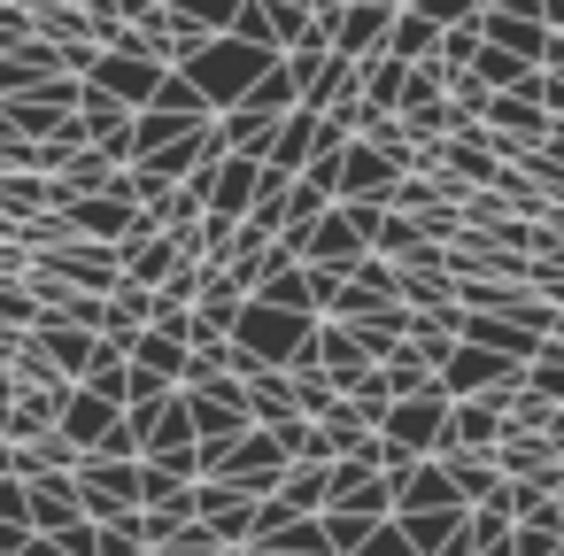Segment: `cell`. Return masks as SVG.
Returning <instances> with one entry per match:
<instances>
[{"mask_svg":"<svg viewBox=\"0 0 564 556\" xmlns=\"http://www.w3.org/2000/svg\"><path fill=\"white\" fill-rule=\"evenodd\" d=\"M271 63H279V55H263V47H248V40H232V32H225V40H202V47L178 63V78L202 94V109H209V117H225V109H240V94H248Z\"/></svg>","mask_w":564,"mask_h":556,"instance_id":"6da1fadb","label":"cell"},{"mask_svg":"<svg viewBox=\"0 0 564 556\" xmlns=\"http://www.w3.org/2000/svg\"><path fill=\"white\" fill-rule=\"evenodd\" d=\"M310 340H317V317L263 309V302H248V309H240V325H232V348H248L263 371H294V363L310 356Z\"/></svg>","mask_w":564,"mask_h":556,"instance_id":"7a4b0ae2","label":"cell"},{"mask_svg":"<svg viewBox=\"0 0 564 556\" xmlns=\"http://www.w3.org/2000/svg\"><path fill=\"white\" fill-rule=\"evenodd\" d=\"M379 440H387V448H402L410 464L441 456V448H448V394H441V386H425V394L394 402V410L379 417Z\"/></svg>","mask_w":564,"mask_h":556,"instance_id":"3957f363","label":"cell"},{"mask_svg":"<svg viewBox=\"0 0 564 556\" xmlns=\"http://www.w3.org/2000/svg\"><path fill=\"white\" fill-rule=\"evenodd\" d=\"M32 271H47L55 286L70 294H117V248H94V240H63V248H40Z\"/></svg>","mask_w":564,"mask_h":556,"instance_id":"277c9868","label":"cell"},{"mask_svg":"<svg viewBox=\"0 0 564 556\" xmlns=\"http://www.w3.org/2000/svg\"><path fill=\"white\" fill-rule=\"evenodd\" d=\"M209 479H225V487H240V494H256V502H263V494L286 479V456H279V440L256 425V433H240V440L209 464Z\"/></svg>","mask_w":564,"mask_h":556,"instance_id":"5b68a950","label":"cell"},{"mask_svg":"<svg viewBox=\"0 0 564 556\" xmlns=\"http://www.w3.org/2000/svg\"><path fill=\"white\" fill-rule=\"evenodd\" d=\"M163 78H171L163 63H148V55H132V47H101V63H94V78H86V86H101L109 101H124V109L140 117V109L155 101V86H163Z\"/></svg>","mask_w":564,"mask_h":556,"instance_id":"8992f818","label":"cell"},{"mask_svg":"<svg viewBox=\"0 0 564 556\" xmlns=\"http://www.w3.org/2000/svg\"><path fill=\"white\" fill-rule=\"evenodd\" d=\"M518 371H525V363H502L495 348L456 340V348H448V363L433 371V386H441L448 402H471V394H495V386H502V379H518Z\"/></svg>","mask_w":564,"mask_h":556,"instance_id":"52a82bcc","label":"cell"},{"mask_svg":"<svg viewBox=\"0 0 564 556\" xmlns=\"http://www.w3.org/2000/svg\"><path fill=\"white\" fill-rule=\"evenodd\" d=\"M124 425V410L117 402H101V394H86V386H70V402H63V417H55V433L78 448V464L86 456H101V440Z\"/></svg>","mask_w":564,"mask_h":556,"instance_id":"ba28073f","label":"cell"},{"mask_svg":"<svg viewBox=\"0 0 564 556\" xmlns=\"http://www.w3.org/2000/svg\"><path fill=\"white\" fill-rule=\"evenodd\" d=\"M24 517H32V533H63V525H78L86 517V502H78V479L70 471H40V479H24Z\"/></svg>","mask_w":564,"mask_h":556,"instance_id":"9c48e42d","label":"cell"},{"mask_svg":"<svg viewBox=\"0 0 564 556\" xmlns=\"http://www.w3.org/2000/svg\"><path fill=\"white\" fill-rule=\"evenodd\" d=\"M495 471H502V479H518V487H541L549 502H556V479H564V464L549 456V440H541V433H502Z\"/></svg>","mask_w":564,"mask_h":556,"instance_id":"30bf717a","label":"cell"},{"mask_svg":"<svg viewBox=\"0 0 564 556\" xmlns=\"http://www.w3.org/2000/svg\"><path fill=\"white\" fill-rule=\"evenodd\" d=\"M55 78H63V55H55L47 40H24V47L0 55V101H32V94H47Z\"/></svg>","mask_w":564,"mask_h":556,"instance_id":"8fae6325","label":"cell"},{"mask_svg":"<svg viewBox=\"0 0 564 556\" xmlns=\"http://www.w3.org/2000/svg\"><path fill=\"white\" fill-rule=\"evenodd\" d=\"M394 186H402V171L387 163V155H371L364 140H348V155H340V201H394Z\"/></svg>","mask_w":564,"mask_h":556,"instance_id":"7c38bea8","label":"cell"},{"mask_svg":"<svg viewBox=\"0 0 564 556\" xmlns=\"http://www.w3.org/2000/svg\"><path fill=\"white\" fill-rule=\"evenodd\" d=\"M310 356H317V371H325V386H333V394H356V386H364V371H371V356L348 340V325H325V317H317Z\"/></svg>","mask_w":564,"mask_h":556,"instance_id":"4fadbf2b","label":"cell"},{"mask_svg":"<svg viewBox=\"0 0 564 556\" xmlns=\"http://www.w3.org/2000/svg\"><path fill=\"white\" fill-rule=\"evenodd\" d=\"M178 255H186V248H178V232H155V240H117V279L155 294V286L171 279V263H178Z\"/></svg>","mask_w":564,"mask_h":556,"instance_id":"5bb4252c","label":"cell"},{"mask_svg":"<svg viewBox=\"0 0 564 556\" xmlns=\"http://www.w3.org/2000/svg\"><path fill=\"white\" fill-rule=\"evenodd\" d=\"M425 510H464L456 502V487H448V471L425 456V464H410L402 479H394V517H425Z\"/></svg>","mask_w":564,"mask_h":556,"instance_id":"9a60e30c","label":"cell"},{"mask_svg":"<svg viewBox=\"0 0 564 556\" xmlns=\"http://www.w3.org/2000/svg\"><path fill=\"white\" fill-rule=\"evenodd\" d=\"M32 217H55V178L47 171H0V225H32Z\"/></svg>","mask_w":564,"mask_h":556,"instance_id":"2e32d148","label":"cell"},{"mask_svg":"<svg viewBox=\"0 0 564 556\" xmlns=\"http://www.w3.org/2000/svg\"><path fill=\"white\" fill-rule=\"evenodd\" d=\"M387 24H394V9L348 0V9H340V32H333V55H340V63H364V55H379V47H387Z\"/></svg>","mask_w":564,"mask_h":556,"instance_id":"e0dca14e","label":"cell"},{"mask_svg":"<svg viewBox=\"0 0 564 556\" xmlns=\"http://www.w3.org/2000/svg\"><path fill=\"white\" fill-rule=\"evenodd\" d=\"M317 140H325V117L317 109H294L279 132H271V155H263V171H279V178H294L310 155H317Z\"/></svg>","mask_w":564,"mask_h":556,"instance_id":"ac0fdd59","label":"cell"},{"mask_svg":"<svg viewBox=\"0 0 564 556\" xmlns=\"http://www.w3.org/2000/svg\"><path fill=\"white\" fill-rule=\"evenodd\" d=\"M32 340H40V356L55 363V379H70V386L86 379V363H94V348H101L94 332H78V325H55V317H40V325H32Z\"/></svg>","mask_w":564,"mask_h":556,"instance_id":"d6986e66","label":"cell"},{"mask_svg":"<svg viewBox=\"0 0 564 556\" xmlns=\"http://www.w3.org/2000/svg\"><path fill=\"white\" fill-rule=\"evenodd\" d=\"M333 325V317H325ZM402 332H410V309L402 302H387V309H364V317H348V340L371 356V363H387L394 348H402Z\"/></svg>","mask_w":564,"mask_h":556,"instance_id":"ffe728a7","label":"cell"},{"mask_svg":"<svg viewBox=\"0 0 564 556\" xmlns=\"http://www.w3.org/2000/svg\"><path fill=\"white\" fill-rule=\"evenodd\" d=\"M240 394H248V417L271 433V425H286V417H302L294 410V379L286 371H256V379H240Z\"/></svg>","mask_w":564,"mask_h":556,"instance_id":"44dd1931","label":"cell"},{"mask_svg":"<svg viewBox=\"0 0 564 556\" xmlns=\"http://www.w3.org/2000/svg\"><path fill=\"white\" fill-rule=\"evenodd\" d=\"M433 464L448 471V487H456V502H464V510H479V502L495 494V479H502V471H495V456H464V448H448V456H433Z\"/></svg>","mask_w":564,"mask_h":556,"instance_id":"7402d4cb","label":"cell"},{"mask_svg":"<svg viewBox=\"0 0 564 556\" xmlns=\"http://www.w3.org/2000/svg\"><path fill=\"white\" fill-rule=\"evenodd\" d=\"M387 55L417 70V63H433V55H441V32H433L417 9H394V24H387Z\"/></svg>","mask_w":564,"mask_h":556,"instance_id":"603a6c76","label":"cell"},{"mask_svg":"<svg viewBox=\"0 0 564 556\" xmlns=\"http://www.w3.org/2000/svg\"><path fill=\"white\" fill-rule=\"evenodd\" d=\"M271 502H286V517H325V464H286Z\"/></svg>","mask_w":564,"mask_h":556,"instance_id":"cb8c5ba5","label":"cell"},{"mask_svg":"<svg viewBox=\"0 0 564 556\" xmlns=\"http://www.w3.org/2000/svg\"><path fill=\"white\" fill-rule=\"evenodd\" d=\"M240 309H248V294H240L225 271H209V286H202V302H194V325H209V332H225V340H232Z\"/></svg>","mask_w":564,"mask_h":556,"instance_id":"d4e9b609","label":"cell"},{"mask_svg":"<svg viewBox=\"0 0 564 556\" xmlns=\"http://www.w3.org/2000/svg\"><path fill=\"white\" fill-rule=\"evenodd\" d=\"M78 386H86V394H101V402H117V410H124V402H132V363H124V348H109V340H101V348H94V363H86V379H78Z\"/></svg>","mask_w":564,"mask_h":556,"instance_id":"484cf974","label":"cell"},{"mask_svg":"<svg viewBox=\"0 0 564 556\" xmlns=\"http://www.w3.org/2000/svg\"><path fill=\"white\" fill-rule=\"evenodd\" d=\"M387 209H394V217H410V225H433V217H448L456 201H448V186H441V178H402Z\"/></svg>","mask_w":564,"mask_h":556,"instance_id":"4316f807","label":"cell"},{"mask_svg":"<svg viewBox=\"0 0 564 556\" xmlns=\"http://www.w3.org/2000/svg\"><path fill=\"white\" fill-rule=\"evenodd\" d=\"M248 302H263V309H294V317H317V302H310V271L302 263H286V271H271Z\"/></svg>","mask_w":564,"mask_h":556,"instance_id":"83f0119b","label":"cell"},{"mask_svg":"<svg viewBox=\"0 0 564 556\" xmlns=\"http://www.w3.org/2000/svg\"><path fill=\"white\" fill-rule=\"evenodd\" d=\"M310 425H317V440H325V464H333V456H356V448L371 440V425H364L348 402H333V410H325V417H310Z\"/></svg>","mask_w":564,"mask_h":556,"instance_id":"f1b7e54d","label":"cell"},{"mask_svg":"<svg viewBox=\"0 0 564 556\" xmlns=\"http://www.w3.org/2000/svg\"><path fill=\"white\" fill-rule=\"evenodd\" d=\"M340 101H356V63H340V55H325V70H317V86L302 94V109H317V117H333Z\"/></svg>","mask_w":564,"mask_h":556,"instance_id":"f546056e","label":"cell"},{"mask_svg":"<svg viewBox=\"0 0 564 556\" xmlns=\"http://www.w3.org/2000/svg\"><path fill=\"white\" fill-rule=\"evenodd\" d=\"M379 379H387V394H394V402H410V394H425V386H433V363H425V356L402 340V348L379 363Z\"/></svg>","mask_w":564,"mask_h":556,"instance_id":"4dcf8cb0","label":"cell"},{"mask_svg":"<svg viewBox=\"0 0 564 556\" xmlns=\"http://www.w3.org/2000/svg\"><path fill=\"white\" fill-rule=\"evenodd\" d=\"M163 9H171L178 24H194L202 40H225V32H232V17H240V0H163Z\"/></svg>","mask_w":564,"mask_h":556,"instance_id":"1f68e13d","label":"cell"},{"mask_svg":"<svg viewBox=\"0 0 564 556\" xmlns=\"http://www.w3.org/2000/svg\"><path fill=\"white\" fill-rule=\"evenodd\" d=\"M456 517H464V510H425V517H394V525H402V541H410L417 556H441L448 533H456Z\"/></svg>","mask_w":564,"mask_h":556,"instance_id":"d6a6232c","label":"cell"},{"mask_svg":"<svg viewBox=\"0 0 564 556\" xmlns=\"http://www.w3.org/2000/svg\"><path fill=\"white\" fill-rule=\"evenodd\" d=\"M479 63V24H456V32H441V55H433V70H441V94H448V78L456 70H471Z\"/></svg>","mask_w":564,"mask_h":556,"instance_id":"836d02e7","label":"cell"},{"mask_svg":"<svg viewBox=\"0 0 564 556\" xmlns=\"http://www.w3.org/2000/svg\"><path fill=\"white\" fill-rule=\"evenodd\" d=\"M525 386H533L541 402H564V348H556V340H541V348H533V363H525Z\"/></svg>","mask_w":564,"mask_h":556,"instance_id":"e575fe53","label":"cell"},{"mask_svg":"<svg viewBox=\"0 0 564 556\" xmlns=\"http://www.w3.org/2000/svg\"><path fill=\"white\" fill-rule=\"evenodd\" d=\"M148 109H163V117H186V124H209V109H202V94H194V86H186L178 70H171V78L155 86V101H148Z\"/></svg>","mask_w":564,"mask_h":556,"instance_id":"d590c367","label":"cell"},{"mask_svg":"<svg viewBox=\"0 0 564 556\" xmlns=\"http://www.w3.org/2000/svg\"><path fill=\"white\" fill-rule=\"evenodd\" d=\"M32 325H40V302H32V286L0 279V332H32Z\"/></svg>","mask_w":564,"mask_h":556,"instance_id":"8d00e7d4","label":"cell"},{"mask_svg":"<svg viewBox=\"0 0 564 556\" xmlns=\"http://www.w3.org/2000/svg\"><path fill=\"white\" fill-rule=\"evenodd\" d=\"M410 9L433 24V32H456V24H479V9L471 0H410Z\"/></svg>","mask_w":564,"mask_h":556,"instance_id":"74e56055","label":"cell"},{"mask_svg":"<svg viewBox=\"0 0 564 556\" xmlns=\"http://www.w3.org/2000/svg\"><path fill=\"white\" fill-rule=\"evenodd\" d=\"M348 286H364V294H379V302H394V263H387V255H364V263L348 271Z\"/></svg>","mask_w":564,"mask_h":556,"instance_id":"f35d334b","label":"cell"},{"mask_svg":"<svg viewBox=\"0 0 564 556\" xmlns=\"http://www.w3.org/2000/svg\"><path fill=\"white\" fill-rule=\"evenodd\" d=\"M94 556H148V541L117 517V525H94Z\"/></svg>","mask_w":564,"mask_h":556,"instance_id":"ab89813d","label":"cell"},{"mask_svg":"<svg viewBox=\"0 0 564 556\" xmlns=\"http://www.w3.org/2000/svg\"><path fill=\"white\" fill-rule=\"evenodd\" d=\"M155 556H217V533H209V525H178Z\"/></svg>","mask_w":564,"mask_h":556,"instance_id":"60d3db41","label":"cell"},{"mask_svg":"<svg viewBox=\"0 0 564 556\" xmlns=\"http://www.w3.org/2000/svg\"><path fill=\"white\" fill-rule=\"evenodd\" d=\"M356 556H417V548L402 541V525H394V517H379V525L364 533V548H356Z\"/></svg>","mask_w":564,"mask_h":556,"instance_id":"b9f144b4","label":"cell"},{"mask_svg":"<svg viewBox=\"0 0 564 556\" xmlns=\"http://www.w3.org/2000/svg\"><path fill=\"white\" fill-rule=\"evenodd\" d=\"M0 279H32V248H17V232H0Z\"/></svg>","mask_w":564,"mask_h":556,"instance_id":"7bdbcfd3","label":"cell"},{"mask_svg":"<svg viewBox=\"0 0 564 556\" xmlns=\"http://www.w3.org/2000/svg\"><path fill=\"white\" fill-rule=\"evenodd\" d=\"M0 525H32L24 517V479H9V471H0Z\"/></svg>","mask_w":564,"mask_h":556,"instance_id":"ee69618b","label":"cell"},{"mask_svg":"<svg viewBox=\"0 0 564 556\" xmlns=\"http://www.w3.org/2000/svg\"><path fill=\"white\" fill-rule=\"evenodd\" d=\"M24 40H32V24L9 9V0H0V55H9V47H24Z\"/></svg>","mask_w":564,"mask_h":556,"instance_id":"f6af8a7d","label":"cell"},{"mask_svg":"<svg viewBox=\"0 0 564 556\" xmlns=\"http://www.w3.org/2000/svg\"><path fill=\"white\" fill-rule=\"evenodd\" d=\"M441 556H479V525H471V510L456 517V533H448V548Z\"/></svg>","mask_w":564,"mask_h":556,"instance_id":"bcb514c9","label":"cell"},{"mask_svg":"<svg viewBox=\"0 0 564 556\" xmlns=\"http://www.w3.org/2000/svg\"><path fill=\"white\" fill-rule=\"evenodd\" d=\"M541 440H549V456H556V464H564V410H556V417H549V433H541Z\"/></svg>","mask_w":564,"mask_h":556,"instance_id":"7dc6e473","label":"cell"},{"mask_svg":"<svg viewBox=\"0 0 564 556\" xmlns=\"http://www.w3.org/2000/svg\"><path fill=\"white\" fill-rule=\"evenodd\" d=\"M549 340H556V348H564V309H556V325H549Z\"/></svg>","mask_w":564,"mask_h":556,"instance_id":"c3c4849f","label":"cell"},{"mask_svg":"<svg viewBox=\"0 0 564 556\" xmlns=\"http://www.w3.org/2000/svg\"><path fill=\"white\" fill-rule=\"evenodd\" d=\"M217 556H256V548H217Z\"/></svg>","mask_w":564,"mask_h":556,"instance_id":"681fc988","label":"cell"},{"mask_svg":"<svg viewBox=\"0 0 564 556\" xmlns=\"http://www.w3.org/2000/svg\"><path fill=\"white\" fill-rule=\"evenodd\" d=\"M394 9H410V0H394Z\"/></svg>","mask_w":564,"mask_h":556,"instance_id":"f907efd6","label":"cell"},{"mask_svg":"<svg viewBox=\"0 0 564 556\" xmlns=\"http://www.w3.org/2000/svg\"><path fill=\"white\" fill-rule=\"evenodd\" d=\"M148 556H155V548H148Z\"/></svg>","mask_w":564,"mask_h":556,"instance_id":"816d5d0a","label":"cell"},{"mask_svg":"<svg viewBox=\"0 0 564 556\" xmlns=\"http://www.w3.org/2000/svg\"><path fill=\"white\" fill-rule=\"evenodd\" d=\"M556 556H564V548H556Z\"/></svg>","mask_w":564,"mask_h":556,"instance_id":"f5cc1de1","label":"cell"}]
</instances>
